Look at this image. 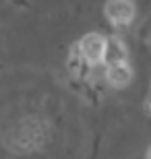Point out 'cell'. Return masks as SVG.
I'll return each mask as SVG.
<instances>
[{
	"mask_svg": "<svg viewBox=\"0 0 151 159\" xmlns=\"http://www.w3.org/2000/svg\"><path fill=\"white\" fill-rule=\"evenodd\" d=\"M104 12L112 25L124 27L134 19V2L133 0H108L104 6Z\"/></svg>",
	"mask_w": 151,
	"mask_h": 159,
	"instance_id": "cell-1",
	"label": "cell"
},
{
	"mask_svg": "<svg viewBox=\"0 0 151 159\" xmlns=\"http://www.w3.org/2000/svg\"><path fill=\"white\" fill-rule=\"evenodd\" d=\"M79 48H81L83 58L87 60V64H99L104 62V50H106V37L99 35V33H87L79 41Z\"/></svg>",
	"mask_w": 151,
	"mask_h": 159,
	"instance_id": "cell-2",
	"label": "cell"
},
{
	"mask_svg": "<svg viewBox=\"0 0 151 159\" xmlns=\"http://www.w3.org/2000/svg\"><path fill=\"white\" fill-rule=\"evenodd\" d=\"M104 62L106 66L124 64L126 62V46L118 37H106V50H104Z\"/></svg>",
	"mask_w": 151,
	"mask_h": 159,
	"instance_id": "cell-3",
	"label": "cell"
},
{
	"mask_svg": "<svg viewBox=\"0 0 151 159\" xmlns=\"http://www.w3.org/2000/svg\"><path fill=\"white\" fill-rule=\"evenodd\" d=\"M106 79H108V83H110L112 87H126L128 83H130V79H133V68L124 62V64H114V66H108L106 68Z\"/></svg>",
	"mask_w": 151,
	"mask_h": 159,
	"instance_id": "cell-4",
	"label": "cell"
},
{
	"mask_svg": "<svg viewBox=\"0 0 151 159\" xmlns=\"http://www.w3.org/2000/svg\"><path fill=\"white\" fill-rule=\"evenodd\" d=\"M68 70L73 72L75 77H83V75H87V70H89V64H87V60L83 58L79 43H75V46L70 48V56H68Z\"/></svg>",
	"mask_w": 151,
	"mask_h": 159,
	"instance_id": "cell-5",
	"label": "cell"
},
{
	"mask_svg": "<svg viewBox=\"0 0 151 159\" xmlns=\"http://www.w3.org/2000/svg\"><path fill=\"white\" fill-rule=\"evenodd\" d=\"M147 159H151V147H149V151H147Z\"/></svg>",
	"mask_w": 151,
	"mask_h": 159,
	"instance_id": "cell-6",
	"label": "cell"
},
{
	"mask_svg": "<svg viewBox=\"0 0 151 159\" xmlns=\"http://www.w3.org/2000/svg\"><path fill=\"white\" fill-rule=\"evenodd\" d=\"M149 107H151V95H149Z\"/></svg>",
	"mask_w": 151,
	"mask_h": 159,
	"instance_id": "cell-7",
	"label": "cell"
}]
</instances>
